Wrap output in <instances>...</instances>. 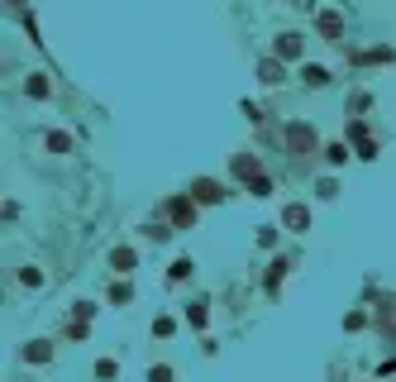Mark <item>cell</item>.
<instances>
[{"label":"cell","mask_w":396,"mask_h":382,"mask_svg":"<svg viewBox=\"0 0 396 382\" xmlns=\"http://www.w3.org/2000/svg\"><path fill=\"white\" fill-rule=\"evenodd\" d=\"M287 148L296 153V158H306V153L316 148V129H311V125H291L287 129Z\"/></svg>","instance_id":"obj_1"},{"label":"cell","mask_w":396,"mask_h":382,"mask_svg":"<svg viewBox=\"0 0 396 382\" xmlns=\"http://www.w3.org/2000/svg\"><path fill=\"white\" fill-rule=\"evenodd\" d=\"M191 201H201V206H215V201H225V187L211 182V177H201L196 187H191Z\"/></svg>","instance_id":"obj_2"},{"label":"cell","mask_w":396,"mask_h":382,"mask_svg":"<svg viewBox=\"0 0 396 382\" xmlns=\"http://www.w3.org/2000/svg\"><path fill=\"white\" fill-rule=\"evenodd\" d=\"M167 211H172V225H182V229H186V225L196 220V201H191V196H177Z\"/></svg>","instance_id":"obj_3"},{"label":"cell","mask_w":396,"mask_h":382,"mask_svg":"<svg viewBox=\"0 0 396 382\" xmlns=\"http://www.w3.org/2000/svg\"><path fill=\"white\" fill-rule=\"evenodd\" d=\"M282 225H287V229H306V225H311V211H306V206H287V211H282Z\"/></svg>","instance_id":"obj_4"},{"label":"cell","mask_w":396,"mask_h":382,"mask_svg":"<svg viewBox=\"0 0 396 382\" xmlns=\"http://www.w3.org/2000/svg\"><path fill=\"white\" fill-rule=\"evenodd\" d=\"M258 82H263V86H277V82H282V62H277V57L258 62Z\"/></svg>","instance_id":"obj_5"},{"label":"cell","mask_w":396,"mask_h":382,"mask_svg":"<svg viewBox=\"0 0 396 382\" xmlns=\"http://www.w3.org/2000/svg\"><path fill=\"white\" fill-rule=\"evenodd\" d=\"M301 82H306V86H325V82H330V72H325L320 62H306V67H301Z\"/></svg>","instance_id":"obj_6"},{"label":"cell","mask_w":396,"mask_h":382,"mask_svg":"<svg viewBox=\"0 0 396 382\" xmlns=\"http://www.w3.org/2000/svg\"><path fill=\"white\" fill-rule=\"evenodd\" d=\"M234 177H248V182H258V177H263V172H258V158H248V153H243V158H234Z\"/></svg>","instance_id":"obj_7"},{"label":"cell","mask_w":396,"mask_h":382,"mask_svg":"<svg viewBox=\"0 0 396 382\" xmlns=\"http://www.w3.org/2000/svg\"><path fill=\"white\" fill-rule=\"evenodd\" d=\"M277 57H301V34H282L277 38Z\"/></svg>","instance_id":"obj_8"},{"label":"cell","mask_w":396,"mask_h":382,"mask_svg":"<svg viewBox=\"0 0 396 382\" xmlns=\"http://www.w3.org/2000/svg\"><path fill=\"white\" fill-rule=\"evenodd\" d=\"M320 34H325V38H339L344 20H339V15H320Z\"/></svg>","instance_id":"obj_9"},{"label":"cell","mask_w":396,"mask_h":382,"mask_svg":"<svg viewBox=\"0 0 396 382\" xmlns=\"http://www.w3.org/2000/svg\"><path fill=\"white\" fill-rule=\"evenodd\" d=\"M24 91H29V96H48V91H53V82H48L43 72H34V77L24 82Z\"/></svg>","instance_id":"obj_10"},{"label":"cell","mask_w":396,"mask_h":382,"mask_svg":"<svg viewBox=\"0 0 396 382\" xmlns=\"http://www.w3.org/2000/svg\"><path fill=\"white\" fill-rule=\"evenodd\" d=\"M48 358H53L48 344H29V349H24V363H48Z\"/></svg>","instance_id":"obj_11"},{"label":"cell","mask_w":396,"mask_h":382,"mask_svg":"<svg viewBox=\"0 0 396 382\" xmlns=\"http://www.w3.org/2000/svg\"><path fill=\"white\" fill-rule=\"evenodd\" d=\"M48 148H53V153H72V134L53 129V134H48Z\"/></svg>","instance_id":"obj_12"},{"label":"cell","mask_w":396,"mask_h":382,"mask_svg":"<svg viewBox=\"0 0 396 382\" xmlns=\"http://www.w3.org/2000/svg\"><path fill=\"white\" fill-rule=\"evenodd\" d=\"M110 263H115L120 273H129V268H134V248H115V253H110Z\"/></svg>","instance_id":"obj_13"},{"label":"cell","mask_w":396,"mask_h":382,"mask_svg":"<svg viewBox=\"0 0 396 382\" xmlns=\"http://www.w3.org/2000/svg\"><path fill=\"white\" fill-rule=\"evenodd\" d=\"M186 277H191V258H177L172 263V282H186Z\"/></svg>","instance_id":"obj_14"},{"label":"cell","mask_w":396,"mask_h":382,"mask_svg":"<svg viewBox=\"0 0 396 382\" xmlns=\"http://www.w3.org/2000/svg\"><path fill=\"white\" fill-rule=\"evenodd\" d=\"M115 373H120V363H115V358H101V363H96V378H115Z\"/></svg>","instance_id":"obj_15"},{"label":"cell","mask_w":396,"mask_h":382,"mask_svg":"<svg viewBox=\"0 0 396 382\" xmlns=\"http://www.w3.org/2000/svg\"><path fill=\"white\" fill-rule=\"evenodd\" d=\"M325 158H330V163L339 167V163H344V158H348V148H344V143H330V148H325Z\"/></svg>","instance_id":"obj_16"},{"label":"cell","mask_w":396,"mask_h":382,"mask_svg":"<svg viewBox=\"0 0 396 382\" xmlns=\"http://www.w3.org/2000/svg\"><path fill=\"white\" fill-rule=\"evenodd\" d=\"M186 320L201 330V325H206V306H186Z\"/></svg>","instance_id":"obj_17"},{"label":"cell","mask_w":396,"mask_h":382,"mask_svg":"<svg viewBox=\"0 0 396 382\" xmlns=\"http://www.w3.org/2000/svg\"><path fill=\"white\" fill-rule=\"evenodd\" d=\"M363 62H392V48H368Z\"/></svg>","instance_id":"obj_18"},{"label":"cell","mask_w":396,"mask_h":382,"mask_svg":"<svg viewBox=\"0 0 396 382\" xmlns=\"http://www.w3.org/2000/svg\"><path fill=\"white\" fill-rule=\"evenodd\" d=\"M20 282H24V287H38V282H43V273H38V268H24V273H20Z\"/></svg>","instance_id":"obj_19"},{"label":"cell","mask_w":396,"mask_h":382,"mask_svg":"<svg viewBox=\"0 0 396 382\" xmlns=\"http://www.w3.org/2000/svg\"><path fill=\"white\" fill-rule=\"evenodd\" d=\"M148 382H172V368H167V363H158V368L148 373Z\"/></svg>","instance_id":"obj_20"},{"label":"cell","mask_w":396,"mask_h":382,"mask_svg":"<svg viewBox=\"0 0 396 382\" xmlns=\"http://www.w3.org/2000/svg\"><path fill=\"white\" fill-rule=\"evenodd\" d=\"M248 191H253V196H267V191H272V182H267V177H258V182H248Z\"/></svg>","instance_id":"obj_21"}]
</instances>
